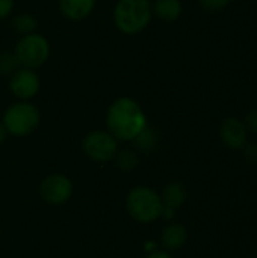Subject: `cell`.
<instances>
[{
    "instance_id": "8fae6325",
    "label": "cell",
    "mask_w": 257,
    "mask_h": 258,
    "mask_svg": "<svg viewBox=\"0 0 257 258\" xmlns=\"http://www.w3.org/2000/svg\"><path fill=\"white\" fill-rule=\"evenodd\" d=\"M186 239H188V233H186L185 227H182L179 224L165 227L162 231V236H161V242L168 251H176V249L182 248L185 245Z\"/></svg>"
},
{
    "instance_id": "2e32d148",
    "label": "cell",
    "mask_w": 257,
    "mask_h": 258,
    "mask_svg": "<svg viewBox=\"0 0 257 258\" xmlns=\"http://www.w3.org/2000/svg\"><path fill=\"white\" fill-rule=\"evenodd\" d=\"M117 163L118 168L123 171H132L136 165H138V157L135 156V153L132 151H121L117 154Z\"/></svg>"
},
{
    "instance_id": "7a4b0ae2",
    "label": "cell",
    "mask_w": 257,
    "mask_h": 258,
    "mask_svg": "<svg viewBox=\"0 0 257 258\" xmlns=\"http://www.w3.org/2000/svg\"><path fill=\"white\" fill-rule=\"evenodd\" d=\"M153 9L148 0H118L114 20L117 27L127 35L141 32L150 23Z\"/></svg>"
},
{
    "instance_id": "7402d4cb",
    "label": "cell",
    "mask_w": 257,
    "mask_h": 258,
    "mask_svg": "<svg viewBox=\"0 0 257 258\" xmlns=\"http://www.w3.org/2000/svg\"><path fill=\"white\" fill-rule=\"evenodd\" d=\"M147 258H171L168 254H165V252H155V254H151V255H148Z\"/></svg>"
},
{
    "instance_id": "52a82bcc",
    "label": "cell",
    "mask_w": 257,
    "mask_h": 258,
    "mask_svg": "<svg viewBox=\"0 0 257 258\" xmlns=\"http://www.w3.org/2000/svg\"><path fill=\"white\" fill-rule=\"evenodd\" d=\"M11 91L15 97L27 100L39 91V77L32 68H18L12 73Z\"/></svg>"
},
{
    "instance_id": "d6986e66",
    "label": "cell",
    "mask_w": 257,
    "mask_h": 258,
    "mask_svg": "<svg viewBox=\"0 0 257 258\" xmlns=\"http://www.w3.org/2000/svg\"><path fill=\"white\" fill-rule=\"evenodd\" d=\"M12 8H14V0H0V18L8 17Z\"/></svg>"
},
{
    "instance_id": "3957f363",
    "label": "cell",
    "mask_w": 257,
    "mask_h": 258,
    "mask_svg": "<svg viewBox=\"0 0 257 258\" xmlns=\"http://www.w3.org/2000/svg\"><path fill=\"white\" fill-rule=\"evenodd\" d=\"M127 210L133 219L138 222H153L156 221L162 212L164 204L159 195L148 187H136L127 195Z\"/></svg>"
},
{
    "instance_id": "6da1fadb",
    "label": "cell",
    "mask_w": 257,
    "mask_h": 258,
    "mask_svg": "<svg viewBox=\"0 0 257 258\" xmlns=\"http://www.w3.org/2000/svg\"><path fill=\"white\" fill-rule=\"evenodd\" d=\"M106 124L115 139L133 141L147 127V118L135 100L123 97L111 104Z\"/></svg>"
},
{
    "instance_id": "5b68a950",
    "label": "cell",
    "mask_w": 257,
    "mask_h": 258,
    "mask_svg": "<svg viewBox=\"0 0 257 258\" xmlns=\"http://www.w3.org/2000/svg\"><path fill=\"white\" fill-rule=\"evenodd\" d=\"M50 54L48 42L44 36L30 33L20 39L15 48V57L18 63L24 68H36L41 67Z\"/></svg>"
},
{
    "instance_id": "9a60e30c",
    "label": "cell",
    "mask_w": 257,
    "mask_h": 258,
    "mask_svg": "<svg viewBox=\"0 0 257 258\" xmlns=\"http://www.w3.org/2000/svg\"><path fill=\"white\" fill-rule=\"evenodd\" d=\"M12 26L14 29L18 32V33H23V35H30L35 29H36V21L32 15L29 14H21L18 17L14 18L12 21Z\"/></svg>"
},
{
    "instance_id": "277c9868",
    "label": "cell",
    "mask_w": 257,
    "mask_h": 258,
    "mask_svg": "<svg viewBox=\"0 0 257 258\" xmlns=\"http://www.w3.org/2000/svg\"><path fill=\"white\" fill-rule=\"evenodd\" d=\"M39 124V113L30 103H17L11 106L3 116V127L8 133L24 136L32 133Z\"/></svg>"
},
{
    "instance_id": "ac0fdd59",
    "label": "cell",
    "mask_w": 257,
    "mask_h": 258,
    "mask_svg": "<svg viewBox=\"0 0 257 258\" xmlns=\"http://www.w3.org/2000/svg\"><path fill=\"white\" fill-rule=\"evenodd\" d=\"M201 6L208 11H217L230 3V0H200Z\"/></svg>"
},
{
    "instance_id": "30bf717a",
    "label": "cell",
    "mask_w": 257,
    "mask_h": 258,
    "mask_svg": "<svg viewBox=\"0 0 257 258\" xmlns=\"http://www.w3.org/2000/svg\"><path fill=\"white\" fill-rule=\"evenodd\" d=\"M95 0H59L62 14L70 20H83L94 9Z\"/></svg>"
},
{
    "instance_id": "e0dca14e",
    "label": "cell",
    "mask_w": 257,
    "mask_h": 258,
    "mask_svg": "<svg viewBox=\"0 0 257 258\" xmlns=\"http://www.w3.org/2000/svg\"><path fill=\"white\" fill-rule=\"evenodd\" d=\"M18 60L15 54L11 53H2L0 54V74H11L15 70H18Z\"/></svg>"
},
{
    "instance_id": "7c38bea8",
    "label": "cell",
    "mask_w": 257,
    "mask_h": 258,
    "mask_svg": "<svg viewBox=\"0 0 257 258\" xmlns=\"http://www.w3.org/2000/svg\"><path fill=\"white\" fill-rule=\"evenodd\" d=\"M151 9L161 20L174 21L182 12V3L180 0H156Z\"/></svg>"
},
{
    "instance_id": "5bb4252c",
    "label": "cell",
    "mask_w": 257,
    "mask_h": 258,
    "mask_svg": "<svg viewBox=\"0 0 257 258\" xmlns=\"http://www.w3.org/2000/svg\"><path fill=\"white\" fill-rule=\"evenodd\" d=\"M135 144H136V147L141 150V151H150V150H153L155 148V145H156V142H158V138H156V133L151 130V128H148V127H145L135 139Z\"/></svg>"
},
{
    "instance_id": "ffe728a7",
    "label": "cell",
    "mask_w": 257,
    "mask_h": 258,
    "mask_svg": "<svg viewBox=\"0 0 257 258\" xmlns=\"http://www.w3.org/2000/svg\"><path fill=\"white\" fill-rule=\"evenodd\" d=\"M247 127H248L251 132L257 133V109L248 113V116H247Z\"/></svg>"
},
{
    "instance_id": "4fadbf2b",
    "label": "cell",
    "mask_w": 257,
    "mask_h": 258,
    "mask_svg": "<svg viewBox=\"0 0 257 258\" xmlns=\"http://www.w3.org/2000/svg\"><path fill=\"white\" fill-rule=\"evenodd\" d=\"M185 198H186L185 187L182 184H179V183H171L164 189L161 201L167 209L174 210V209H177V207H180L183 204Z\"/></svg>"
},
{
    "instance_id": "9c48e42d",
    "label": "cell",
    "mask_w": 257,
    "mask_h": 258,
    "mask_svg": "<svg viewBox=\"0 0 257 258\" xmlns=\"http://www.w3.org/2000/svg\"><path fill=\"white\" fill-rule=\"evenodd\" d=\"M221 138L230 148H242L247 142V128L236 118H229L221 125Z\"/></svg>"
},
{
    "instance_id": "ba28073f",
    "label": "cell",
    "mask_w": 257,
    "mask_h": 258,
    "mask_svg": "<svg viewBox=\"0 0 257 258\" xmlns=\"http://www.w3.org/2000/svg\"><path fill=\"white\" fill-rule=\"evenodd\" d=\"M39 190H41V197L44 198V201L50 204H62L71 197L73 186L68 178H65L64 175L55 174V175L47 177L42 181Z\"/></svg>"
},
{
    "instance_id": "603a6c76",
    "label": "cell",
    "mask_w": 257,
    "mask_h": 258,
    "mask_svg": "<svg viewBox=\"0 0 257 258\" xmlns=\"http://www.w3.org/2000/svg\"><path fill=\"white\" fill-rule=\"evenodd\" d=\"M5 138H6V128L3 127V124H0V144L5 141Z\"/></svg>"
},
{
    "instance_id": "44dd1931",
    "label": "cell",
    "mask_w": 257,
    "mask_h": 258,
    "mask_svg": "<svg viewBox=\"0 0 257 258\" xmlns=\"http://www.w3.org/2000/svg\"><path fill=\"white\" fill-rule=\"evenodd\" d=\"M245 157H247V160H248V162H251V163H257V144H253V145L247 147Z\"/></svg>"
},
{
    "instance_id": "8992f818",
    "label": "cell",
    "mask_w": 257,
    "mask_h": 258,
    "mask_svg": "<svg viewBox=\"0 0 257 258\" xmlns=\"http://www.w3.org/2000/svg\"><path fill=\"white\" fill-rule=\"evenodd\" d=\"M83 151L95 162H109L117 156L115 138L106 132H92L83 139Z\"/></svg>"
}]
</instances>
